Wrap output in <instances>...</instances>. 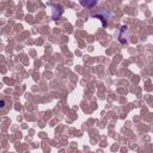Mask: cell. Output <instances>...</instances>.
Instances as JSON below:
<instances>
[{
    "label": "cell",
    "instance_id": "1",
    "mask_svg": "<svg viewBox=\"0 0 153 153\" xmlns=\"http://www.w3.org/2000/svg\"><path fill=\"white\" fill-rule=\"evenodd\" d=\"M50 7L53 9V15H52L53 19H54V20L59 19V18L62 16V13H63V9H62L60 5H50Z\"/></svg>",
    "mask_w": 153,
    "mask_h": 153
},
{
    "label": "cell",
    "instance_id": "2",
    "mask_svg": "<svg viewBox=\"0 0 153 153\" xmlns=\"http://www.w3.org/2000/svg\"><path fill=\"white\" fill-rule=\"evenodd\" d=\"M98 0H79V3L83 7H87V9H91L96 4H97Z\"/></svg>",
    "mask_w": 153,
    "mask_h": 153
},
{
    "label": "cell",
    "instance_id": "3",
    "mask_svg": "<svg viewBox=\"0 0 153 153\" xmlns=\"http://www.w3.org/2000/svg\"><path fill=\"white\" fill-rule=\"evenodd\" d=\"M5 104H6L5 101H3V99L0 101V109H4V108H5Z\"/></svg>",
    "mask_w": 153,
    "mask_h": 153
}]
</instances>
